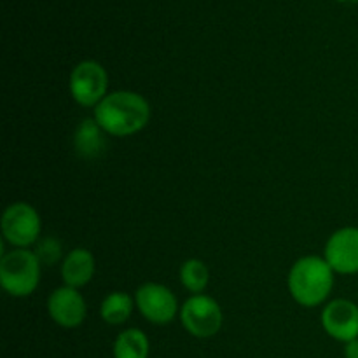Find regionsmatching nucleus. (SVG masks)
Returning a JSON list of instances; mask_svg holds the SVG:
<instances>
[{
	"label": "nucleus",
	"instance_id": "obj_4",
	"mask_svg": "<svg viewBox=\"0 0 358 358\" xmlns=\"http://www.w3.org/2000/svg\"><path fill=\"white\" fill-rule=\"evenodd\" d=\"M0 229L3 241L13 248H30L41 238L42 220L30 203L17 201L3 210Z\"/></svg>",
	"mask_w": 358,
	"mask_h": 358
},
{
	"label": "nucleus",
	"instance_id": "obj_15",
	"mask_svg": "<svg viewBox=\"0 0 358 358\" xmlns=\"http://www.w3.org/2000/svg\"><path fill=\"white\" fill-rule=\"evenodd\" d=\"M178 276H180L182 287L192 296L205 292L210 283V269L201 259H187L180 266Z\"/></svg>",
	"mask_w": 358,
	"mask_h": 358
},
{
	"label": "nucleus",
	"instance_id": "obj_17",
	"mask_svg": "<svg viewBox=\"0 0 358 358\" xmlns=\"http://www.w3.org/2000/svg\"><path fill=\"white\" fill-rule=\"evenodd\" d=\"M345 358H358V338L345 345Z\"/></svg>",
	"mask_w": 358,
	"mask_h": 358
},
{
	"label": "nucleus",
	"instance_id": "obj_12",
	"mask_svg": "<svg viewBox=\"0 0 358 358\" xmlns=\"http://www.w3.org/2000/svg\"><path fill=\"white\" fill-rule=\"evenodd\" d=\"M107 133L100 128L94 119H84L79 122L73 135V147L76 152L84 159H94L101 156L107 149Z\"/></svg>",
	"mask_w": 358,
	"mask_h": 358
},
{
	"label": "nucleus",
	"instance_id": "obj_14",
	"mask_svg": "<svg viewBox=\"0 0 358 358\" xmlns=\"http://www.w3.org/2000/svg\"><path fill=\"white\" fill-rule=\"evenodd\" d=\"M149 338L140 329H126L119 332L114 341V358H147L149 357Z\"/></svg>",
	"mask_w": 358,
	"mask_h": 358
},
{
	"label": "nucleus",
	"instance_id": "obj_6",
	"mask_svg": "<svg viewBox=\"0 0 358 358\" xmlns=\"http://www.w3.org/2000/svg\"><path fill=\"white\" fill-rule=\"evenodd\" d=\"M69 90L73 101L84 108H94L108 94V73L94 59H84L73 66Z\"/></svg>",
	"mask_w": 358,
	"mask_h": 358
},
{
	"label": "nucleus",
	"instance_id": "obj_1",
	"mask_svg": "<svg viewBox=\"0 0 358 358\" xmlns=\"http://www.w3.org/2000/svg\"><path fill=\"white\" fill-rule=\"evenodd\" d=\"M93 119L107 135L131 136L150 121V105L135 91H112L93 108Z\"/></svg>",
	"mask_w": 358,
	"mask_h": 358
},
{
	"label": "nucleus",
	"instance_id": "obj_10",
	"mask_svg": "<svg viewBox=\"0 0 358 358\" xmlns=\"http://www.w3.org/2000/svg\"><path fill=\"white\" fill-rule=\"evenodd\" d=\"M48 313L55 324L63 329H76L84 324L87 315L86 299L79 289L59 287L51 292L48 299Z\"/></svg>",
	"mask_w": 358,
	"mask_h": 358
},
{
	"label": "nucleus",
	"instance_id": "obj_8",
	"mask_svg": "<svg viewBox=\"0 0 358 358\" xmlns=\"http://www.w3.org/2000/svg\"><path fill=\"white\" fill-rule=\"evenodd\" d=\"M324 259L338 275L358 273V227H341L329 236Z\"/></svg>",
	"mask_w": 358,
	"mask_h": 358
},
{
	"label": "nucleus",
	"instance_id": "obj_5",
	"mask_svg": "<svg viewBox=\"0 0 358 358\" xmlns=\"http://www.w3.org/2000/svg\"><path fill=\"white\" fill-rule=\"evenodd\" d=\"M180 322L185 331L198 339H208L219 334L224 324L220 304L206 294L191 296L180 308Z\"/></svg>",
	"mask_w": 358,
	"mask_h": 358
},
{
	"label": "nucleus",
	"instance_id": "obj_7",
	"mask_svg": "<svg viewBox=\"0 0 358 358\" xmlns=\"http://www.w3.org/2000/svg\"><path fill=\"white\" fill-rule=\"evenodd\" d=\"M135 306L147 322L154 325H166L180 315L177 296L161 283L147 282L135 292Z\"/></svg>",
	"mask_w": 358,
	"mask_h": 358
},
{
	"label": "nucleus",
	"instance_id": "obj_9",
	"mask_svg": "<svg viewBox=\"0 0 358 358\" xmlns=\"http://www.w3.org/2000/svg\"><path fill=\"white\" fill-rule=\"evenodd\" d=\"M322 327L332 339L350 343L358 338V304L350 299H334L322 310Z\"/></svg>",
	"mask_w": 358,
	"mask_h": 358
},
{
	"label": "nucleus",
	"instance_id": "obj_16",
	"mask_svg": "<svg viewBox=\"0 0 358 358\" xmlns=\"http://www.w3.org/2000/svg\"><path fill=\"white\" fill-rule=\"evenodd\" d=\"M34 252L38 261H41V264L52 266L62 259V243L52 236L42 238V240L37 241V247H35Z\"/></svg>",
	"mask_w": 358,
	"mask_h": 358
},
{
	"label": "nucleus",
	"instance_id": "obj_11",
	"mask_svg": "<svg viewBox=\"0 0 358 358\" xmlns=\"http://www.w3.org/2000/svg\"><path fill=\"white\" fill-rule=\"evenodd\" d=\"M94 271H96V261L87 248L77 247L63 257L62 278L66 287L80 289L87 285L93 280Z\"/></svg>",
	"mask_w": 358,
	"mask_h": 358
},
{
	"label": "nucleus",
	"instance_id": "obj_2",
	"mask_svg": "<svg viewBox=\"0 0 358 358\" xmlns=\"http://www.w3.org/2000/svg\"><path fill=\"white\" fill-rule=\"evenodd\" d=\"M334 269L320 255H306L294 262L287 276V287L299 306L317 308L324 304L334 289Z\"/></svg>",
	"mask_w": 358,
	"mask_h": 358
},
{
	"label": "nucleus",
	"instance_id": "obj_3",
	"mask_svg": "<svg viewBox=\"0 0 358 358\" xmlns=\"http://www.w3.org/2000/svg\"><path fill=\"white\" fill-rule=\"evenodd\" d=\"M42 264L34 250L13 248L0 259V285L9 296L28 297L41 283Z\"/></svg>",
	"mask_w": 358,
	"mask_h": 358
},
{
	"label": "nucleus",
	"instance_id": "obj_13",
	"mask_svg": "<svg viewBox=\"0 0 358 358\" xmlns=\"http://www.w3.org/2000/svg\"><path fill=\"white\" fill-rule=\"evenodd\" d=\"M133 308H135V297L128 296L121 290H115V292L105 296V299L101 301V320L108 325H122L129 320Z\"/></svg>",
	"mask_w": 358,
	"mask_h": 358
}]
</instances>
